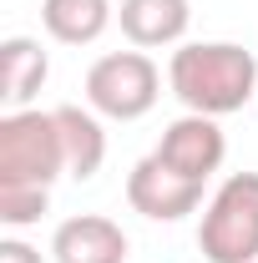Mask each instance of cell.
Wrapping results in <instances>:
<instances>
[{"mask_svg":"<svg viewBox=\"0 0 258 263\" xmlns=\"http://www.w3.org/2000/svg\"><path fill=\"white\" fill-rule=\"evenodd\" d=\"M167 86L188 111L228 117L258 97V56L233 41H193V46L172 51Z\"/></svg>","mask_w":258,"mask_h":263,"instance_id":"cell-1","label":"cell"},{"mask_svg":"<svg viewBox=\"0 0 258 263\" xmlns=\"http://www.w3.org/2000/svg\"><path fill=\"white\" fill-rule=\"evenodd\" d=\"M66 172V142L56 111L0 117V187H51Z\"/></svg>","mask_w":258,"mask_h":263,"instance_id":"cell-2","label":"cell"},{"mask_svg":"<svg viewBox=\"0 0 258 263\" xmlns=\"http://www.w3.org/2000/svg\"><path fill=\"white\" fill-rule=\"evenodd\" d=\"M197 248L208 263H258V172H233L208 197Z\"/></svg>","mask_w":258,"mask_h":263,"instance_id":"cell-3","label":"cell"},{"mask_svg":"<svg viewBox=\"0 0 258 263\" xmlns=\"http://www.w3.org/2000/svg\"><path fill=\"white\" fill-rule=\"evenodd\" d=\"M162 97V71L147 51H106L86 71V106L112 122L147 117Z\"/></svg>","mask_w":258,"mask_h":263,"instance_id":"cell-4","label":"cell"},{"mask_svg":"<svg viewBox=\"0 0 258 263\" xmlns=\"http://www.w3.org/2000/svg\"><path fill=\"white\" fill-rule=\"evenodd\" d=\"M127 202H132V213H142L152 223H177V218H188L197 202H202V182L172 172L157 152H147L127 172Z\"/></svg>","mask_w":258,"mask_h":263,"instance_id":"cell-5","label":"cell"},{"mask_svg":"<svg viewBox=\"0 0 258 263\" xmlns=\"http://www.w3.org/2000/svg\"><path fill=\"white\" fill-rule=\"evenodd\" d=\"M152 152H157L172 172H182V177H193V182H208V177L223 167V157H228V137H223V127H218V117L188 111V117L167 122V132H162V142Z\"/></svg>","mask_w":258,"mask_h":263,"instance_id":"cell-6","label":"cell"},{"mask_svg":"<svg viewBox=\"0 0 258 263\" xmlns=\"http://www.w3.org/2000/svg\"><path fill=\"white\" fill-rule=\"evenodd\" d=\"M51 253H56V263H127L132 243H127V233H122L117 218H106V213H76V218L56 223Z\"/></svg>","mask_w":258,"mask_h":263,"instance_id":"cell-7","label":"cell"},{"mask_svg":"<svg viewBox=\"0 0 258 263\" xmlns=\"http://www.w3.org/2000/svg\"><path fill=\"white\" fill-rule=\"evenodd\" d=\"M117 21L137 51H152V46H177L188 35L193 5L188 0H122Z\"/></svg>","mask_w":258,"mask_h":263,"instance_id":"cell-8","label":"cell"},{"mask_svg":"<svg viewBox=\"0 0 258 263\" xmlns=\"http://www.w3.org/2000/svg\"><path fill=\"white\" fill-rule=\"evenodd\" d=\"M46 76H51V61H46V51H41V41L31 35H5L0 41V97L10 111H26L31 97L46 86Z\"/></svg>","mask_w":258,"mask_h":263,"instance_id":"cell-9","label":"cell"},{"mask_svg":"<svg viewBox=\"0 0 258 263\" xmlns=\"http://www.w3.org/2000/svg\"><path fill=\"white\" fill-rule=\"evenodd\" d=\"M56 122H61V142H66V172L71 177H97L106 162V132H101L97 111L91 106H56Z\"/></svg>","mask_w":258,"mask_h":263,"instance_id":"cell-10","label":"cell"},{"mask_svg":"<svg viewBox=\"0 0 258 263\" xmlns=\"http://www.w3.org/2000/svg\"><path fill=\"white\" fill-rule=\"evenodd\" d=\"M112 0H41V21L61 46H91L112 26Z\"/></svg>","mask_w":258,"mask_h":263,"instance_id":"cell-11","label":"cell"},{"mask_svg":"<svg viewBox=\"0 0 258 263\" xmlns=\"http://www.w3.org/2000/svg\"><path fill=\"white\" fill-rule=\"evenodd\" d=\"M51 208V187H0V223L5 228H31Z\"/></svg>","mask_w":258,"mask_h":263,"instance_id":"cell-12","label":"cell"},{"mask_svg":"<svg viewBox=\"0 0 258 263\" xmlns=\"http://www.w3.org/2000/svg\"><path fill=\"white\" fill-rule=\"evenodd\" d=\"M0 263H46V258H41V248L21 243V238H0Z\"/></svg>","mask_w":258,"mask_h":263,"instance_id":"cell-13","label":"cell"}]
</instances>
